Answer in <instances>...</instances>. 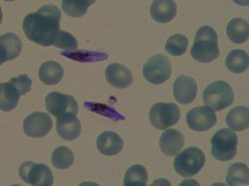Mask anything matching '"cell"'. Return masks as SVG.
Wrapping results in <instances>:
<instances>
[{"label": "cell", "instance_id": "1", "mask_svg": "<svg viewBox=\"0 0 249 186\" xmlns=\"http://www.w3.org/2000/svg\"><path fill=\"white\" fill-rule=\"evenodd\" d=\"M60 20L61 12L57 6L44 5L36 13L26 15L23 30L33 43L40 46H51L60 32Z\"/></svg>", "mask_w": 249, "mask_h": 186}, {"label": "cell", "instance_id": "2", "mask_svg": "<svg viewBox=\"0 0 249 186\" xmlns=\"http://www.w3.org/2000/svg\"><path fill=\"white\" fill-rule=\"evenodd\" d=\"M191 55L195 60L203 63L212 62L219 56L218 36L214 29L211 26H202L196 34L195 44L191 50Z\"/></svg>", "mask_w": 249, "mask_h": 186}, {"label": "cell", "instance_id": "3", "mask_svg": "<svg viewBox=\"0 0 249 186\" xmlns=\"http://www.w3.org/2000/svg\"><path fill=\"white\" fill-rule=\"evenodd\" d=\"M204 163H206L204 153L198 148L191 147L176 156L173 167L178 175L183 178H191L201 171L202 168L204 167Z\"/></svg>", "mask_w": 249, "mask_h": 186}, {"label": "cell", "instance_id": "4", "mask_svg": "<svg viewBox=\"0 0 249 186\" xmlns=\"http://www.w3.org/2000/svg\"><path fill=\"white\" fill-rule=\"evenodd\" d=\"M233 101H234V93H233L232 87L227 82H213L203 92L204 105L213 112L230 107Z\"/></svg>", "mask_w": 249, "mask_h": 186}, {"label": "cell", "instance_id": "5", "mask_svg": "<svg viewBox=\"0 0 249 186\" xmlns=\"http://www.w3.org/2000/svg\"><path fill=\"white\" fill-rule=\"evenodd\" d=\"M213 158L221 161L232 160L237 154L238 137L231 129H219L212 137Z\"/></svg>", "mask_w": 249, "mask_h": 186}, {"label": "cell", "instance_id": "6", "mask_svg": "<svg viewBox=\"0 0 249 186\" xmlns=\"http://www.w3.org/2000/svg\"><path fill=\"white\" fill-rule=\"evenodd\" d=\"M21 180L35 186H51L54 184V176L50 168L45 164H35L33 161L23 163L19 168Z\"/></svg>", "mask_w": 249, "mask_h": 186}, {"label": "cell", "instance_id": "7", "mask_svg": "<svg viewBox=\"0 0 249 186\" xmlns=\"http://www.w3.org/2000/svg\"><path fill=\"white\" fill-rule=\"evenodd\" d=\"M181 118L179 108L175 103H156L150 110V122L157 129L164 130L175 125Z\"/></svg>", "mask_w": 249, "mask_h": 186}, {"label": "cell", "instance_id": "8", "mask_svg": "<svg viewBox=\"0 0 249 186\" xmlns=\"http://www.w3.org/2000/svg\"><path fill=\"white\" fill-rule=\"evenodd\" d=\"M172 75L171 62L164 55H155L150 57L143 66V76L150 83L161 85Z\"/></svg>", "mask_w": 249, "mask_h": 186}, {"label": "cell", "instance_id": "9", "mask_svg": "<svg viewBox=\"0 0 249 186\" xmlns=\"http://www.w3.org/2000/svg\"><path fill=\"white\" fill-rule=\"evenodd\" d=\"M46 109L56 118L69 116H76L79 106L72 96L62 94L60 92H51L45 99Z\"/></svg>", "mask_w": 249, "mask_h": 186}, {"label": "cell", "instance_id": "10", "mask_svg": "<svg viewBox=\"0 0 249 186\" xmlns=\"http://www.w3.org/2000/svg\"><path fill=\"white\" fill-rule=\"evenodd\" d=\"M24 133L31 138L45 137L53 128V121L48 113L35 112L31 113L24 121Z\"/></svg>", "mask_w": 249, "mask_h": 186}, {"label": "cell", "instance_id": "11", "mask_svg": "<svg viewBox=\"0 0 249 186\" xmlns=\"http://www.w3.org/2000/svg\"><path fill=\"white\" fill-rule=\"evenodd\" d=\"M217 122L215 113L208 107H196L187 114L188 127L197 132H204L213 127Z\"/></svg>", "mask_w": 249, "mask_h": 186}, {"label": "cell", "instance_id": "12", "mask_svg": "<svg viewBox=\"0 0 249 186\" xmlns=\"http://www.w3.org/2000/svg\"><path fill=\"white\" fill-rule=\"evenodd\" d=\"M173 96L182 105H190L197 96V83L190 76H179L173 83Z\"/></svg>", "mask_w": 249, "mask_h": 186}, {"label": "cell", "instance_id": "13", "mask_svg": "<svg viewBox=\"0 0 249 186\" xmlns=\"http://www.w3.org/2000/svg\"><path fill=\"white\" fill-rule=\"evenodd\" d=\"M21 41L13 32L4 34L0 37V63L17 59L21 52Z\"/></svg>", "mask_w": 249, "mask_h": 186}, {"label": "cell", "instance_id": "14", "mask_svg": "<svg viewBox=\"0 0 249 186\" xmlns=\"http://www.w3.org/2000/svg\"><path fill=\"white\" fill-rule=\"evenodd\" d=\"M184 145V137L179 130L168 129L160 138V148L167 156H175Z\"/></svg>", "mask_w": 249, "mask_h": 186}, {"label": "cell", "instance_id": "15", "mask_svg": "<svg viewBox=\"0 0 249 186\" xmlns=\"http://www.w3.org/2000/svg\"><path fill=\"white\" fill-rule=\"evenodd\" d=\"M105 76L111 86L116 88H126L132 83V74L127 67L120 63H112L106 68Z\"/></svg>", "mask_w": 249, "mask_h": 186}, {"label": "cell", "instance_id": "16", "mask_svg": "<svg viewBox=\"0 0 249 186\" xmlns=\"http://www.w3.org/2000/svg\"><path fill=\"white\" fill-rule=\"evenodd\" d=\"M177 5L173 0H155L151 5V16L157 23H170L175 19Z\"/></svg>", "mask_w": 249, "mask_h": 186}, {"label": "cell", "instance_id": "17", "mask_svg": "<svg viewBox=\"0 0 249 186\" xmlns=\"http://www.w3.org/2000/svg\"><path fill=\"white\" fill-rule=\"evenodd\" d=\"M56 129L59 136L65 140H75L81 133V123L76 116H69L56 118Z\"/></svg>", "mask_w": 249, "mask_h": 186}, {"label": "cell", "instance_id": "18", "mask_svg": "<svg viewBox=\"0 0 249 186\" xmlns=\"http://www.w3.org/2000/svg\"><path fill=\"white\" fill-rule=\"evenodd\" d=\"M124 148V141L119 134L113 132H104L97 138V149L104 155H116Z\"/></svg>", "mask_w": 249, "mask_h": 186}, {"label": "cell", "instance_id": "19", "mask_svg": "<svg viewBox=\"0 0 249 186\" xmlns=\"http://www.w3.org/2000/svg\"><path fill=\"white\" fill-rule=\"evenodd\" d=\"M20 92L12 82L0 85V109L3 112H10L18 106Z\"/></svg>", "mask_w": 249, "mask_h": 186}, {"label": "cell", "instance_id": "20", "mask_svg": "<svg viewBox=\"0 0 249 186\" xmlns=\"http://www.w3.org/2000/svg\"><path fill=\"white\" fill-rule=\"evenodd\" d=\"M64 77V70L61 65L55 61H46L40 66L39 78L48 86L57 85Z\"/></svg>", "mask_w": 249, "mask_h": 186}, {"label": "cell", "instance_id": "21", "mask_svg": "<svg viewBox=\"0 0 249 186\" xmlns=\"http://www.w3.org/2000/svg\"><path fill=\"white\" fill-rule=\"evenodd\" d=\"M227 35L230 40L234 44L246 43L249 37V25L248 21L239 17L231 20L227 26Z\"/></svg>", "mask_w": 249, "mask_h": 186}, {"label": "cell", "instance_id": "22", "mask_svg": "<svg viewBox=\"0 0 249 186\" xmlns=\"http://www.w3.org/2000/svg\"><path fill=\"white\" fill-rule=\"evenodd\" d=\"M227 124L233 132H242L249 127L248 107H235L227 116Z\"/></svg>", "mask_w": 249, "mask_h": 186}, {"label": "cell", "instance_id": "23", "mask_svg": "<svg viewBox=\"0 0 249 186\" xmlns=\"http://www.w3.org/2000/svg\"><path fill=\"white\" fill-rule=\"evenodd\" d=\"M227 68L233 72V74H242L248 70L249 57L248 54L243 50H233L226 60Z\"/></svg>", "mask_w": 249, "mask_h": 186}, {"label": "cell", "instance_id": "24", "mask_svg": "<svg viewBox=\"0 0 249 186\" xmlns=\"http://www.w3.org/2000/svg\"><path fill=\"white\" fill-rule=\"evenodd\" d=\"M249 169L246 164L237 163L228 169L226 183L231 186L248 185Z\"/></svg>", "mask_w": 249, "mask_h": 186}, {"label": "cell", "instance_id": "25", "mask_svg": "<svg viewBox=\"0 0 249 186\" xmlns=\"http://www.w3.org/2000/svg\"><path fill=\"white\" fill-rule=\"evenodd\" d=\"M62 56L68 57L70 60H74L76 62H81V63H89V62H99L107 60L108 55L106 52H95V51H82L76 50L74 52H69V51H64Z\"/></svg>", "mask_w": 249, "mask_h": 186}, {"label": "cell", "instance_id": "26", "mask_svg": "<svg viewBox=\"0 0 249 186\" xmlns=\"http://www.w3.org/2000/svg\"><path fill=\"white\" fill-rule=\"evenodd\" d=\"M148 175L146 168L142 165H133L126 171L124 179V186H144L147 184Z\"/></svg>", "mask_w": 249, "mask_h": 186}, {"label": "cell", "instance_id": "27", "mask_svg": "<svg viewBox=\"0 0 249 186\" xmlns=\"http://www.w3.org/2000/svg\"><path fill=\"white\" fill-rule=\"evenodd\" d=\"M61 4L65 14L71 17H80L86 14L89 6L95 4V0H62Z\"/></svg>", "mask_w": 249, "mask_h": 186}, {"label": "cell", "instance_id": "28", "mask_svg": "<svg viewBox=\"0 0 249 186\" xmlns=\"http://www.w3.org/2000/svg\"><path fill=\"white\" fill-rule=\"evenodd\" d=\"M74 153L66 147H59L54 150L51 163L57 169H68L74 163Z\"/></svg>", "mask_w": 249, "mask_h": 186}, {"label": "cell", "instance_id": "29", "mask_svg": "<svg viewBox=\"0 0 249 186\" xmlns=\"http://www.w3.org/2000/svg\"><path fill=\"white\" fill-rule=\"evenodd\" d=\"M188 47V39L184 35H172L166 43V51L172 56H181Z\"/></svg>", "mask_w": 249, "mask_h": 186}, {"label": "cell", "instance_id": "30", "mask_svg": "<svg viewBox=\"0 0 249 186\" xmlns=\"http://www.w3.org/2000/svg\"><path fill=\"white\" fill-rule=\"evenodd\" d=\"M86 109L91 110V112H95V113H99L101 116H105L107 118H110L111 121H115V122H121L124 121V117L121 116L116 109H113L111 108L110 106L107 105H101V103H91V102H85L84 103Z\"/></svg>", "mask_w": 249, "mask_h": 186}, {"label": "cell", "instance_id": "31", "mask_svg": "<svg viewBox=\"0 0 249 186\" xmlns=\"http://www.w3.org/2000/svg\"><path fill=\"white\" fill-rule=\"evenodd\" d=\"M55 47L62 48L65 51H76L77 50V40L66 31H60L54 44Z\"/></svg>", "mask_w": 249, "mask_h": 186}, {"label": "cell", "instance_id": "32", "mask_svg": "<svg viewBox=\"0 0 249 186\" xmlns=\"http://www.w3.org/2000/svg\"><path fill=\"white\" fill-rule=\"evenodd\" d=\"M9 82H12L13 85L19 90L20 94L24 96L25 93L30 92L31 91V85H33V81L30 79V77L28 75H21V76H18L15 78H12Z\"/></svg>", "mask_w": 249, "mask_h": 186}]
</instances>
